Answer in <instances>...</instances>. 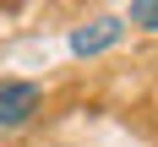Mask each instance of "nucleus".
<instances>
[{
  "label": "nucleus",
  "instance_id": "1",
  "mask_svg": "<svg viewBox=\"0 0 158 147\" xmlns=\"http://www.w3.org/2000/svg\"><path fill=\"white\" fill-rule=\"evenodd\" d=\"M44 114V87L27 76H6L0 82V131H22Z\"/></svg>",
  "mask_w": 158,
  "mask_h": 147
},
{
  "label": "nucleus",
  "instance_id": "4",
  "mask_svg": "<svg viewBox=\"0 0 158 147\" xmlns=\"http://www.w3.org/2000/svg\"><path fill=\"white\" fill-rule=\"evenodd\" d=\"M147 33H158V16H153V22H147Z\"/></svg>",
  "mask_w": 158,
  "mask_h": 147
},
{
  "label": "nucleus",
  "instance_id": "2",
  "mask_svg": "<svg viewBox=\"0 0 158 147\" xmlns=\"http://www.w3.org/2000/svg\"><path fill=\"white\" fill-rule=\"evenodd\" d=\"M126 27H131L126 16H93L87 27H77V33H71V55H77V60L104 55V49H114L120 38H126Z\"/></svg>",
  "mask_w": 158,
  "mask_h": 147
},
{
  "label": "nucleus",
  "instance_id": "3",
  "mask_svg": "<svg viewBox=\"0 0 158 147\" xmlns=\"http://www.w3.org/2000/svg\"><path fill=\"white\" fill-rule=\"evenodd\" d=\"M153 16H158V0H131V11H126V22H131V27H147Z\"/></svg>",
  "mask_w": 158,
  "mask_h": 147
}]
</instances>
